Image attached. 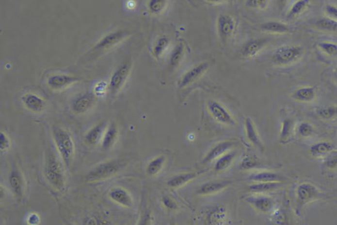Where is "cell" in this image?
<instances>
[{
    "mask_svg": "<svg viewBox=\"0 0 337 225\" xmlns=\"http://www.w3.org/2000/svg\"><path fill=\"white\" fill-rule=\"evenodd\" d=\"M53 139L61 158L69 167L75 155V143L71 134L64 129L58 128L53 132Z\"/></svg>",
    "mask_w": 337,
    "mask_h": 225,
    "instance_id": "1",
    "label": "cell"
},
{
    "mask_svg": "<svg viewBox=\"0 0 337 225\" xmlns=\"http://www.w3.org/2000/svg\"><path fill=\"white\" fill-rule=\"evenodd\" d=\"M303 53L304 48L300 44H284L275 50L273 53L272 60L275 65L289 66L297 62Z\"/></svg>",
    "mask_w": 337,
    "mask_h": 225,
    "instance_id": "2",
    "label": "cell"
},
{
    "mask_svg": "<svg viewBox=\"0 0 337 225\" xmlns=\"http://www.w3.org/2000/svg\"><path fill=\"white\" fill-rule=\"evenodd\" d=\"M44 176L49 184L57 190H63L65 188V180L64 171L60 162L52 153H49L48 156Z\"/></svg>",
    "mask_w": 337,
    "mask_h": 225,
    "instance_id": "3",
    "label": "cell"
},
{
    "mask_svg": "<svg viewBox=\"0 0 337 225\" xmlns=\"http://www.w3.org/2000/svg\"><path fill=\"white\" fill-rule=\"evenodd\" d=\"M122 167L123 164L117 161L102 164L88 173L86 176V180L88 182H94L108 180L115 176L121 171Z\"/></svg>",
    "mask_w": 337,
    "mask_h": 225,
    "instance_id": "4",
    "label": "cell"
},
{
    "mask_svg": "<svg viewBox=\"0 0 337 225\" xmlns=\"http://www.w3.org/2000/svg\"><path fill=\"white\" fill-rule=\"evenodd\" d=\"M208 109L217 122L227 125H236V121L233 116L220 103L213 100L208 101Z\"/></svg>",
    "mask_w": 337,
    "mask_h": 225,
    "instance_id": "5",
    "label": "cell"
},
{
    "mask_svg": "<svg viewBox=\"0 0 337 225\" xmlns=\"http://www.w3.org/2000/svg\"><path fill=\"white\" fill-rule=\"evenodd\" d=\"M130 65L128 62L119 66L112 76L110 83V89L113 95L121 91L129 75Z\"/></svg>",
    "mask_w": 337,
    "mask_h": 225,
    "instance_id": "6",
    "label": "cell"
},
{
    "mask_svg": "<svg viewBox=\"0 0 337 225\" xmlns=\"http://www.w3.org/2000/svg\"><path fill=\"white\" fill-rule=\"evenodd\" d=\"M209 68V63L202 62L193 66L182 76L179 81L180 88L186 87L196 82Z\"/></svg>",
    "mask_w": 337,
    "mask_h": 225,
    "instance_id": "7",
    "label": "cell"
},
{
    "mask_svg": "<svg viewBox=\"0 0 337 225\" xmlns=\"http://www.w3.org/2000/svg\"><path fill=\"white\" fill-rule=\"evenodd\" d=\"M236 25V21L233 17L227 14L220 15L217 21L219 36L223 39L231 37L235 33Z\"/></svg>",
    "mask_w": 337,
    "mask_h": 225,
    "instance_id": "8",
    "label": "cell"
},
{
    "mask_svg": "<svg viewBox=\"0 0 337 225\" xmlns=\"http://www.w3.org/2000/svg\"><path fill=\"white\" fill-rule=\"evenodd\" d=\"M124 38L125 34L121 31L112 33L103 38L94 48L92 52L93 54H95V53H99L108 51L116 44L119 43Z\"/></svg>",
    "mask_w": 337,
    "mask_h": 225,
    "instance_id": "9",
    "label": "cell"
},
{
    "mask_svg": "<svg viewBox=\"0 0 337 225\" xmlns=\"http://www.w3.org/2000/svg\"><path fill=\"white\" fill-rule=\"evenodd\" d=\"M267 40L263 38H252L243 45L241 51V56L244 58H252L266 47Z\"/></svg>",
    "mask_w": 337,
    "mask_h": 225,
    "instance_id": "10",
    "label": "cell"
},
{
    "mask_svg": "<svg viewBox=\"0 0 337 225\" xmlns=\"http://www.w3.org/2000/svg\"><path fill=\"white\" fill-rule=\"evenodd\" d=\"M320 195V191L314 185L310 183H302L298 186L296 190L298 200L301 204H307L316 200Z\"/></svg>",
    "mask_w": 337,
    "mask_h": 225,
    "instance_id": "11",
    "label": "cell"
},
{
    "mask_svg": "<svg viewBox=\"0 0 337 225\" xmlns=\"http://www.w3.org/2000/svg\"><path fill=\"white\" fill-rule=\"evenodd\" d=\"M108 196L112 202L124 208H130L133 206L131 195L124 188L117 187L110 190Z\"/></svg>",
    "mask_w": 337,
    "mask_h": 225,
    "instance_id": "12",
    "label": "cell"
},
{
    "mask_svg": "<svg viewBox=\"0 0 337 225\" xmlns=\"http://www.w3.org/2000/svg\"><path fill=\"white\" fill-rule=\"evenodd\" d=\"M24 105L27 109L34 113H40L46 108V102L39 96L34 94H27L23 97Z\"/></svg>",
    "mask_w": 337,
    "mask_h": 225,
    "instance_id": "13",
    "label": "cell"
},
{
    "mask_svg": "<svg viewBox=\"0 0 337 225\" xmlns=\"http://www.w3.org/2000/svg\"><path fill=\"white\" fill-rule=\"evenodd\" d=\"M95 102V99L93 95L86 94V95H81L73 101L72 108H73V112L75 113L83 114L93 106Z\"/></svg>",
    "mask_w": 337,
    "mask_h": 225,
    "instance_id": "14",
    "label": "cell"
},
{
    "mask_svg": "<svg viewBox=\"0 0 337 225\" xmlns=\"http://www.w3.org/2000/svg\"><path fill=\"white\" fill-rule=\"evenodd\" d=\"M234 144L235 143L233 141H225L217 144L208 153V154L204 158L203 161H202V164L205 165V164L209 163V162L215 160V158H218L223 155L226 154L233 146Z\"/></svg>",
    "mask_w": 337,
    "mask_h": 225,
    "instance_id": "15",
    "label": "cell"
},
{
    "mask_svg": "<svg viewBox=\"0 0 337 225\" xmlns=\"http://www.w3.org/2000/svg\"><path fill=\"white\" fill-rule=\"evenodd\" d=\"M245 130H246V136L248 139L252 144H253L254 146L257 147L259 150L263 151L264 150V147L262 142H261L260 138L257 132L256 125L254 124V121L250 118H247L245 121Z\"/></svg>",
    "mask_w": 337,
    "mask_h": 225,
    "instance_id": "16",
    "label": "cell"
},
{
    "mask_svg": "<svg viewBox=\"0 0 337 225\" xmlns=\"http://www.w3.org/2000/svg\"><path fill=\"white\" fill-rule=\"evenodd\" d=\"M76 81V78L71 75H54L49 77L48 79V85L52 89L59 90L71 86Z\"/></svg>",
    "mask_w": 337,
    "mask_h": 225,
    "instance_id": "17",
    "label": "cell"
},
{
    "mask_svg": "<svg viewBox=\"0 0 337 225\" xmlns=\"http://www.w3.org/2000/svg\"><path fill=\"white\" fill-rule=\"evenodd\" d=\"M261 29L265 32L272 34H287L292 31L291 27L287 24L277 21H270L261 24Z\"/></svg>",
    "mask_w": 337,
    "mask_h": 225,
    "instance_id": "18",
    "label": "cell"
},
{
    "mask_svg": "<svg viewBox=\"0 0 337 225\" xmlns=\"http://www.w3.org/2000/svg\"><path fill=\"white\" fill-rule=\"evenodd\" d=\"M171 39L166 35H162L156 40L152 47V54L154 58L160 60L169 49Z\"/></svg>",
    "mask_w": 337,
    "mask_h": 225,
    "instance_id": "19",
    "label": "cell"
},
{
    "mask_svg": "<svg viewBox=\"0 0 337 225\" xmlns=\"http://www.w3.org/2000/svg\"><path fill=\"white\" fill-rule=\"evenodd\" d=\"M316 97V88L313 87H303L296 89L292 94L294 100L302 103H309L314 101Z\"/></svg>",
    "mask_w": 337,
    "mask_h": 225,
    "instance_id": "20",
    "label": "cell"
},
{
    "mask_svg": "<svg viewBox=\"0 0 337 225\" xmlns=\"http://www.w3.org/2000/svg\"><path fill=\"white\" fill-rule=\"evenodd\" d=\"M247 200L256 209L262 213H268L273 207V201L267 196L252 197Z\"/></svg>",
    "mask_w": 337,
    "mask_h": 225,
    "instance_id": "21",
    "label": "cell"
},
{
    "mask_svg": "<svg viewBox=\"0 0 337 225\" xmlns=\"http://www.w3.org/2000/svg\"><path fill=\"white\" fill-rule=\"evenodd\" d=\"M229 185L227 181L211 182L204 184L199 188L198 194L202 195H209L214 194L215 193L222 191Z\"/></svg>",
    "mask_w": 337,
    "mask_h": 225,
    "instance_id": "22",
    "label": "cell"
},
{
    "mask_svg": "<svg viewBox=\"0 0 337 225\" xmlns=\"http://www.w3.org/2000/svg\"><path fill=\"white\" fill-rule=\"evenodd\" d=\"M185 54V47L183 43H178L171 51L168 60L169 67L175 69L180 65Z\"/></svg>",
    "mask_w": 337,
    "mask_h": 225,
    "instance_id": "23",
    "label": "cell"
},
{
    "mask_svg": "<svg viewBox=\"0 0 337 225\" xmlns=\"http://www.w3.org/2000/svg\"><path fill=\"white\" fill-rule=\"evenodd\" d=\"M197 174H198L197 173H190L176 175V176L169 179L167 182V186L169 188H174V189L181 187V186L187 184L188 182L196 178Z\"/></svg>",
    "mask_w": 337,
    "mask_h": 225,
    "instance_id": "24",
    "label": "cell"
},
{
    "mask_svg": "<svg viewBox=\"0 0 337 225\" xmlns=\"http://www.w3.org/2000/svg\"><path fill=\"white\" fill-rule=\"evenodd\" d=\"M11 189L16 196L21 197L23 192V178L19 171H13L11 173L10 179Z\"/></svg>",
    "mask_w": 337,
    "mask_h": 225,
    "instance_id": "25",
    "label": "cell"
},
{
    "mask_svg": "<svg viewBox=\"0 0 337 225\" xmlns=\"http://www.w3.org/2000/svg\"><path fill=\"white\" fill-rule=\"evenodd\" d=\"M250 179L257 182H281L284 180L281 175L268 171L255 173L250 176Z\"/></svg>",
    "mask_w": 337,
    "mask_h": 225,
    "instance_id": "26",
    "label": "cell"
},
{
    "mask_svg": "<svg viewBox=\"0 0 337 225\" xmlns=\"http://www.w3.org/2000/svg\"><path fill=\"white\" fill-rule=\"evenodd\" d=\"M310 0H297L289 10L287 18L289 19H295L308 8Z\"/></svg>",
    "mask_w": 337,
    "mask_h": 225,
    "instance_id": "27",
    "label": "cell"
},
{
    "mask_svg": "<svg viewBox=\"0 0 337 225\" xmlns=\"http://www.w3.org/2000/svg\"><path fill=\"white\" fill-rule=\"evenodd\" d=\"M118 136V130L114 125H111L104 133L102 139V147L104 149L111 148L115 144Z\"/></svg>",
    "mask_w": 337,
    "mask_h": 225,
    "instance_id": "28",
    "label": "cell"
},
{
    "mask_svg": "<svg viewBox=\"0 0 337 225\" xmlns=\"http://www.w3.org/2000/svg\"><path fill=\"white\" fill-rule=\"evenodd\" d=\"M165 163V157L163 156H157L151 160L146 168L147 174L150 176H156L163 169Z\"/></svg>",
    "mask_w": 337,
    "mask_h": 225,
    "instance_id": "29",
    "label": "cell"
},
{
    "mask_svg": "<svg viewBox=\"0 0 337 225\" xmlns=\"http://www.w3.org/2000/svg\"><path fill=\"white\" fill-rule=\"evenodd\" d=\"M334 146L333 144L327 141L318 142L314 143L309 148V153L314 156H318L327 155L328 153L333 150Z\"/></svg>",
    "mask_w": 337,
    "mask_h": 225,
    "instance_id": "30",
    "label": "cell"
},
{
    "mask_svg": "<svg viewBox=\"0 0 337 225\" xmlns=\"http://www.w3.org/2000/svg\"><path fill=\"white\" fill-rule=\"evenodd\" d=\"M235 157V153H229V154L226 153V154L220 156L215 165V171L217 172H221V171L227 169L233 163Z\"/></svg>",
    "mask_w": 337,
    "mask_h": 225,
    "instance_id": "31",
    "label": "cell"
},
{
    "mask_svg": "<svg viewBox=\"0 0 337 225\" xmlns=\"http://www.w3.org/2000/svg\"><path fill=\"white\" fill-rule=\"evenodd\" d=\"M281 184L279 182H257L249 186V189L255 192L261 193L274 190L279 188Z\"/></svg>",
    "mask_w": 337,
    "mask_h": 225,
    "instance_id": "32",
    "label": "cell"
},
{
    "mask_svg": "<svg viewBox=\"0 0 337 225\" xmlns=\"http://www.w3.org/2000/svg\"><path fill=\"white\" fill-rule=\"evenodd\" d=\"M103 128H104V125L99 124L90 130V132L86 136V143L90 145H96L102 137Z\"/></svg>",
    "mask_w": 337,
    "mask_h": 225,
    "instance_id": "33",
    "label": "cell"
},
{
    "mask_svg": "<svg viewBox=\"0 0 337 225\" xmlns=\"http://www.w3.org/2000/svg\"><path fill=\"white\" fill-rule=\"evenodd\" d=\"M318 49L329 57L337 56V43L331 41H321L318 44Z\"/></svg>",
    "mask_w": 337,
    "mask_h": 225,
    "instance_id": "34",
    "label": "cell"
},
{
    "mask_svg": "<svg viewBox=\"0 0 337 225\" xmlns=\"http://www.w3.org/2000/svg\"><path fill=\"white\" fill-rule=\"evenodd\" d=\"M168 3V0H149L148 10L151 14L160 15L165 10Z\"/></svg>",
    "mask_w": 337,
    "mask_h": 225,
    "instance_id": "35",
    "label": "cell"
},
{
    "mask_svg": "<svg viewBox=\"0 0 337 225\" xmlns=\"http://www.w3.org/2000/svg\"><path fill=\"white\" fill-rule=\"evenodd\" d=\"M318 29L323 31L337 33V21L329 17H324L318 20L316 23Z\"/></svg>",
    "mask_w": 337,
    "mask_h": 225,
    "instance_id": "36",
    "label": "cell"
},
{
    "mask_svg": "<svg viewBox=\"0 0 337 225\" xmlns=\"http://www.w3.org/2000/svg\"><path fill=\"white\" fill-rule=\"evenodd\" d=\"M318 114L321 119L325 121L334 119L337 117V106L333 105L323 107L318 110Z\"/></svg>",
    "mask_w": 337,
    "mask_h": 225,
    "instance_id": "37",
    "label": "cell"
},
{
    "mask_svg": "<svg viewBox=\"0 0 337 225\" xmlns=\"http://www.w3.org/2000/svg\"><path fill=\"white\" fill-rule=\"evenodd\" d=\"M323 166L327 170L337 169V151L333 150L326 155L323 160Z\"/></svg>",
    "mask_w": 337,
    "mask_h": 225,
    "instance_id": "38",
    "label": "cell"
},
{
    "mask_svg": "<svg viewBox=\"0 0 337 225\" xmlns=\"http://www.w3.org/2000/svg\"><path fill=\"white\" fill-rule=\"evenodd\" d=\"M293 121L292 120L287 119L282 122L281 133H280V139L281 141H285L290 137L292 132Z\"/></svg>",
    "mask_w": 337,
    "mask_h": 225,
    "instance_id": "39",
    "label": "cell"
},
{
    "mask_svg": "<svg viewBox=\"0 0 337 225\" xmlns=\"http://www.w3.org/2000/svg\"><path fill=\"white\" fill-rule=\"evenodd\" d=\"M314 128L312 125L306 121L302 122L298 127V133L301 137L308 138L312 136Z\"/></svg>",
    "mask_w": 337,
    "mask_h": 225,
    "instance_id": "40",
    "label": "cell"
},
{
    "mask_svg": "<svg viewBox=\"0 0 337 225\" xmlns=\"http://www.w3.org/2000/svg\"><path fill=\"white\" fill-rule=\"evenodd\" d=\"M259 165V163L257 158L254 157V156H247L242 160L241 163V169L243 170H249L257 167Z\"/></svg>",
    "mask_w": 337,
    "mask_h": 225,
    "instance_id": "41",
    "label": "cell"
},
{
    "mask_svg": "<svg viewBox=\"0 0 337 225\" xmlns=\"http://www.w3.org/2000/svg\"><path fill=\"white\" fill-rule=\"evenodd\" d=\"M11 140L7 133L1 131L0 134V149L1 151H6L10 148Z\"/></svg>",
    "mask_w": 337,
    "mask_h": 225,
    "instance_id": "42",
    "label": "cell"
},
{
    "mask_svg": "<svg viewBox=\"0 0 337 225\" xmlns=\"http://www.w3.org/2000/svg\"><path fill=\"white\" fill-rule=\"evenodd\" d=\"M269 0H247L248 7L254 9H264L268 5Z\"/></svg>",
    "mask_w": 337,
    "mask_h": 225,
    "instance_id": "43",
    "label": "cell"
},
{
    "mask_svg": "<svg viewBox=\"0 0 337 225\" xmlns=\"http://www.w3.org/2000/svg\"><path fill=\"white\" fill-rule=\"evenodd\" d=\"M325 13L327 17L337 21V6L336 5L333 4L326 5Z\"/></svg>",
    "mask_w": 337,
    "mask_h": 225,
    "instance_id": "44",
    "label": "cell"
},
{
    "mask_svg": "<svg viewBox=\"0 0 337 225\" xmlns=\"http://www.w3.org/2000/svg\"><path fill=\"white\" fill-rule=\"evenodd\" d=\"M162 203H163V206H165L167 209L171 210V211H174V210H176L177 208V205L176 203L172 199H171L170 197L167 196L163 197V198H162Z\"/></svg>",
    "mask_w": 337,
    "mask_h": 225,
    "instance_id": "45",
    "label": "cell"
},
{
    "mask_svg": "<svg viewBox=\"0 0 337 225\" xmlns=\"http://www.w3.org/2000/svg\"><path fill=\"white\" fill-rule=\"evenodd\" d=\"M40 221L39 215L36 213H31L28 217V223L30 225H37Z\"/></svg>",
    "mask_w": 337,
    "mask_h": 225,
    "instance_id": "46",
    "label": "cell"
},
{
    "mask_svg": "<svg viewBox=\"0 0 337 225\" xmlns=\"http://www.w3.org/2000/svg\"><path fill=\"white\" fill-rule=\"evenodd\" d=\"M278 5L281 9H283L285 6H286L287 2H288L289 0H277Z\"/></svg>",
    "mask_w": 337,
    "mask_h": 225,
    "instance_id": "47",
    "label": "cell"
},
{
    "mask_svg": "<svg viewBox=\"0 0 337 225\" xmlns=\"http://www.w3.org/2000/svg\"><path fill=\"white\" fill-rule=\"evenodd\" d=\"M206 1L209 3H222L225 2V1H227V0H206Z\"/></svg>",
    "mask_w": 337,
    "mask_h": 225,
    "instance_id": "48",
    "label": "cell"
},
{
    "mask_svg": "<svg viewBox=\"0 0 337 225\" xmlns=\"http://www.w3.org/2000/svg\"><path fill=\"white\" fill-rule=\"evenodd\" d=\"M127 6L130 9H133L134 7L136 6V3L134 2V1H131V0H130V1H128V3H127Z\"/></svg>",
    "mask_w": 337,
    "mask_h": 225,
    "instance_id": "49",
    "label": "cell"
},
{
    "mask_svg": "<svg viewBox=\"0 0 337 225\" xmlns=\"http://www.w3.org/2000/svg\"><path fill=\"white\" fill-rule=\"evenodd\" d=\"M335 78L336 79L337 82V69H336V71H335Z\"/></svg>",
    "mask_w": 337,
    "mask_h": 225,
    "instance_id": "50",
    "label": "cell"
}]
</instances>
